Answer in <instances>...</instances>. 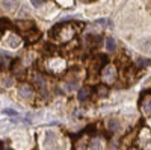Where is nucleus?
Instances as JSON below:
<instances>
[{
  "label": "nucleus",
  "instance_id": "nucleus-16",
  "mask_svg": "<svg viewBox=\"0 0 151 150\" xmlns=\"http://www.w3.org/2000/svg\"><path fill=\"white\" fill-rule=\"evenodd\" d=\"M107 126H109V129L113 132V130H118L119 129V123H118V120H109V124H107Z\"/></svg>",
  "mask_w": 151,
  "mask_h": 150
},
{
  "label": "nucleus",
  "instance_id": "nucleus-18",
  "mask_svg": "<svg viewBox=\"0 0 151 150\" xmlns=\"http://www.w3.org/2000/svg\"><path fill=\"white\" fill-rule=\"evenodd\" d=\"M3 114H5V115H9V117H17L18 112L14 111V109H11V108H5V109H3Z\"/></svg>",
  "mask_w": 151,
  "mask_h": 150
},
{
  "label": "nucleus",
  "instance_id": "nucleus-2",
  "mask_svg": "<svg viewBox=\"0 0 151 150\" xmlns=\"http://www.w3.org/2000/svg\"><path fill=\"white\" fill-rule=\"evenodd\" d=\"M141 109H142V112L145 115L151 117V96L150 97H147V94L142 96V99H141Z\"/></svg>",
  "mask_w": 151,
  "mask_h": 150
},
{
  "label": "nucleus",
  "instance_id": "nucleus-10",
  "mask_svg": "<svg viewBox=\"0 0 151 150\" xmlns=\"http://www.w3.org/2000/svg\"><path fill=\"white\" fill-rule=\"evenodd\" d=\"M86 41L89 43L91 46H97L101 43V36H98V35H88L86 36Z\"/></svg>",
  "mask_w": 151,
  "mask_h": 150
},
{
  "label": "nucleus",
  "instance_id": "nucleus-1",
  "mask_svg": "<svg viewBox=\"0 0 151 150\" xmlns=\"http://www.w3.org/2000/svg\"><path fill=\"white\" fill-rule=\"evenodd\" d=\"M101 76H103V80L106 82H113L116 78V71H115V67L112 65H106L101 71Z\"/></svg>",
  "mask_w": 151,
  "mask_h": 150
},
{
  "label": "nucleus",
  "instance_id": "nucleus-13",
  "mask_svg": "<svg viewBox=\"0 0 151 150\" xmlns=\"http://www.w3.org/2000/svg\"><path fill=\"white\" fill-rule=\"evenodd\" d=\"M150 64H151V61L147 59V58H137V61H136V65L139 67V68L147 67V65H150Z\"/></svg>",
  "mask_w": 151,
  "mask_h": 150
},
{
  "label": "nucleus",
  "instance_id": "nucleus-20",
  "mask_svg": "<svg viewBox=\"0 0 151 150\" xmlns=\"http://www.w3.org/2000/svg\"><path fill=\"white\" fill-rule=\"evenodd\" d=\"M30 3H32L35 8H40V6H42L44 0H30Z\"/></svg>",
  "mask_w": 151,
  "mask_h": 150
},
{
  "label": "nucleus",
  "instance_id": "nucleus-9",
  "mask_svg": "<svg viewBox=\"0 0 151 150\" xmlns=\"http://www.w3.org/2000/svg\"><path fill=\"white\" fill-rule=\"evenodd\" d=\"M139 47L144 52H151V38H144L141 43H139Z\"/></svg>",
  "mask_w": 151,
  "mask_h": 150
},
{
  "label": "nucleus",
  "instance_id": "nucleus-14",
  "mask_svg": "<svg viewBox=\"0 0 151 150\" xmlns=\"http://www.w3.org/2000/svg\"><path fill=\"white\" fill-rule=\"evenodd\" d=\"M97 94H98L100 97H106V96L109 94L107 86H104V85H100V86H97Z\"/></svg>",
  "mask_w": 151,
  "mask_h": 150
},
{
  "label": "nucleus",
  "instance_id": "nucleus-15",
  "mask_svg": "<svg viewBox=\"0 0 151 150\" xmlns=\"http://www.w3.org/2000/svg\"><path fill=\"white\" fill-rule=\"evenodd\" d=\"M76 88H77V82H76V80H71V82H67V83H65V91H67V93H71V91H74Z\"/></svg>",
  "mask_w": 151,
  "mask_h": 150
},
{
  "label": "nucleus",
  "instance_id": "nucleus-19",
  "mask_svg": "<svg viewBox=\"0 0 151 150\" xmlns=\"http://www.w3.org/2000/svg\"><path fill=\"white\" fill-rule=\"evenodd\" d=\"M2 82H3V85L8 88V86H11V85H12V82H14V80H12V78H9V76H8V78H3V80H2Z\"/></svg>",
  "mask_w": 151,
  "mask_h": 150
},
{
  "label": "nucleus",
  "instance_id": "nucleus-5",
  "mask_svg": "<svg viewBox=\"0 0 151 150\" xmlns=\"http://www.w3.org/2000/svg\"><path fill=\"white\" fill-rule=\"evenodd\" d=\"M91 96V88H88V86H83V88L79 90V94H77V99L80 100V102H85V100H88Z\"/></svg>",
  "mask_w": 151,
  "mask_h": 150
},
{
  "label": "nucleus",
  "instance_id": "nucleus-8",
  "mask_svg": "<svg viewBox=\"0 0 151 150\" xmlns=\"http://www.w3.org/2000/svg\"><path fill=\"white\" fill-rule=\"evenodd\" d=\"M35 83L38 85V88L41 90V93H44L47 96V88H45V80L41 76H35Z\"/></svg>",
  "mask_w": 151,
  "mask_h": 150
},
{
  "label": "nucleus",
  "instance_id": "nucleus-7",
  "mask_svg": "<svg viewBox=\"0 0 151 150\" xmlns=\"http://www.w3.org/2000/svg\"><path fill=\"white\" fill-rule=\"evenodd\" d=\"M8 44H9V47H12V49H17V47L21 44V40L18 38L17 35H11L9 38H8Z\"/></svg>",
  "mask_w": 151,
  "mask_h": 150
},
{
  "label": "nucleus",
  "instance_id": "nucleus-17",
  "mask_svg": "<svg viewBox=\"0 0 151 150\" xmlns=\"http://www.w3.org/2000/svg\"><path fill=\"white\" fill-rule=\"evenodd\" d=\"M8 28H11V21L6 18H0V30L8 29Z\"/></svg>",
  "mask_w": 151,
  "mask_h": 150
},
{
  "label": "nucleus",
  "instance_id": "nucleus-11",
  "mask_svg": "<svg viewBox=\"0 0 151 150\" xmlns=\"http://www.w3.org/2000/svg\"><path fill=\"white\" fill-rule=\"evenodd\" d=\"M115 47H116V44H115V40L113 38H106V49L109 50V52H115Z\"/></svg>",
  "mask_w": 151,
  "mask_h": 150
},
{
  "label": "nucleus",
  "instance_id": "nucleus-4",
  "mask_svg": "<svg viewBox=\"0 0 151 150\" xmlns=\"http://www.w3.org/2000/svg\"><path fill=\"white\" fill-rule=\"evenodd\" d=\"M17 26H18L21 30H24V32H29V30H33V29H35V23L30 21V20H26V21L20 20V21L17 23Z\"/></svg>",
  "mask_w": 151,
  "mask_h": 150
},
{
  "label": "nucleus",
  "instance_id": "nucleus-12",
  "mask_svg": "<svg viewBox=\"0 0 151 150\" xmlns=\"http://www.w3.org/2000/svg\"><path fill=\"white\" fill-rule=\"evenodd\" d=\"M100 146H101V141L98 138H92L89 143V150H100Z\"/></svg>",
  "mask_w": 151,
  "mask_h": 150
},
{
  "label": "nucleus",
  "instance_id": "nucleus-3",
  "mask_svg": "<svg viewBox=\"0 0 151 150\" xmlns=\"http://www.w3.org/2000/svg\"><path fill=\"white\" fill-rule=\"evenodd\" d=\"M18 94L23 99H30L33 96V90L29 83H21V85H18Z\"/></svg>",
  "mask_w": 151,
  "mask_h": 150
},
{
  "label": "nucleus",
  "instance_id": "nucleus-6",
  "mask_svg": "<svg viewBox=\"0 0 151 150\" xmlns=\"http://www.w3.org/2000/svg\"><path fill=\"white\" fill-rule=\"evenodd\" d=\"M2 3H3V8H5L8 12L15 11L17 6H18V2H17V0H2Z\"/></svg>",
  "mask_w": 151,
  "mask_h": 150
}]
</instances>
